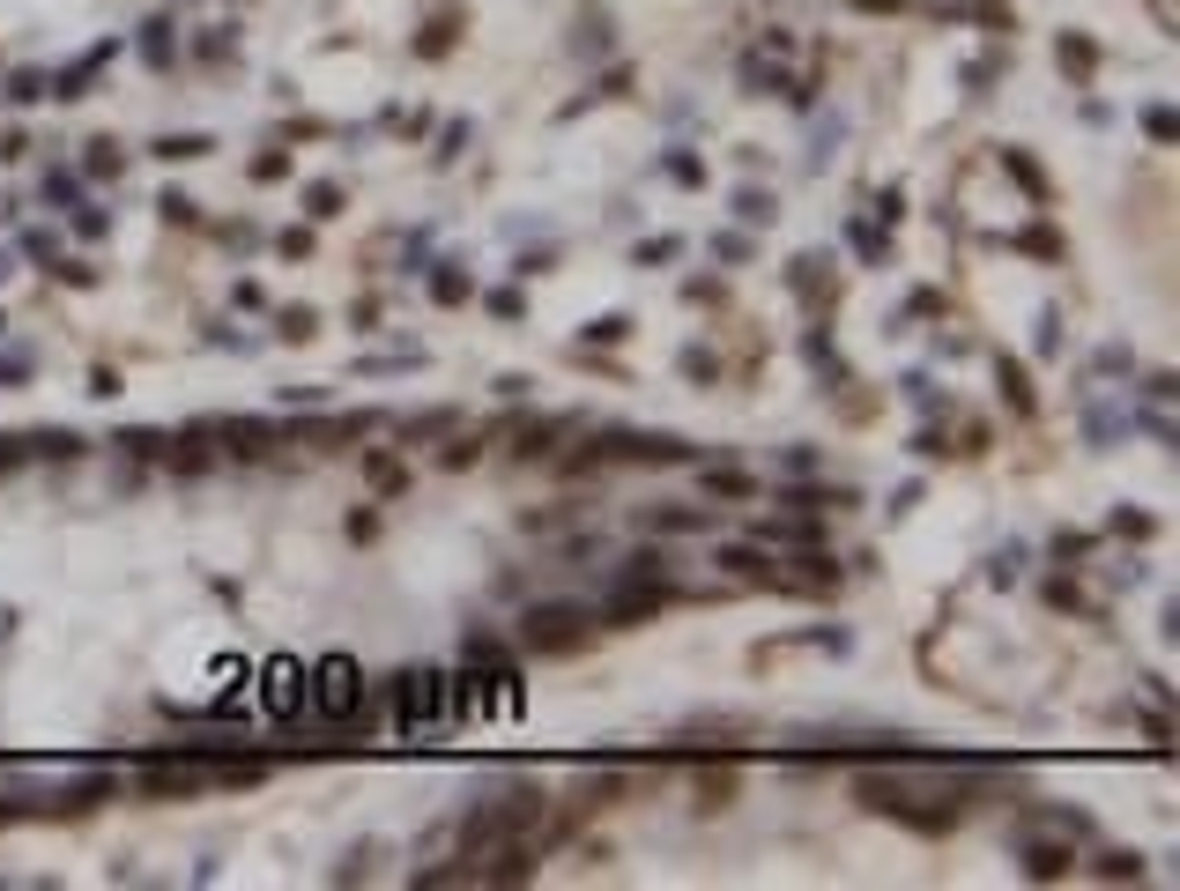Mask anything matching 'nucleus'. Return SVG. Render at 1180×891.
Returning a JSON list of instances; mask_svg holds the SVG:
<instances>
[{
    "mask_svg": "<svg viewBox=\"0 0 1180 891\" xmlns=\"http://www.w3.org/2000/svg\"><path fill=\"white\" fill-rule=\"evenodd\" d=\"M357 698H364V677H357L349 654H327L320 669H305V706H312V714L341 721V714H357Z\"/></svg>",
    "mask_w": 1180,
    "mask_h": 891,
    "instance_id": "nucleus-1",
    "label": "nucleus"
},
{
    "mask_svg": "<svg viewBox=\"0 0 1180 891\" xmlns=\"http://www.w3.org/2000/svg\"><path fill=\"white\" fill-rule=\"evenodd\" d=\"M23 461V438H0V468H15Z\"/></svg>",
    "mask_w": 1180,
    "mask_h": 891,
    "instance_id": "nucleus-7",
    "label": "nucleus"
},
{
    "mask_svg": "<svg viewBox=\"0 0 1180 891\" xmlns=\"http://www.w3.org/2000/svg\"><path fill=\"white\" fill-rule=\"evenodd\" d=\"M483 877H498V884H512V877H527V847H506L498 862H490V869H483Z\"/></svg>",
    "mask_w": 1180,
    "mask_h": 891,
    "instance_id": "nucleus-6",
    "label": "nucleus"
},
{
    "mask_svg": "<svg viewBox=\"0 0 1180 891\" xmlns=\"http://www.w3.org/2000/svg\"><path fill=\"white\" fill-rule=\"evenodd\" d=\"M268 706H275V714L305 706V669H297V661H268Z\"/></svg>",
    "mask_w": 1180,
    "mask_h": 891,
    "instance_id": "nucleus-3",
    "label": "nucleus"
},
{
    "mask_svg": "<svg viewBox=\"0 0 1180 891\" xmlns=\"http://www.w3.org/2000/svg\"><path fill=\"white\" fill-rule=\"evenodd\" d=\"M587 609H572V602H543V609H527V624H520V639L527 646H543V654H572L580 639H587Z\"/></svg>",
    "mask_w": 1180,
    "mask_h": 891,
    "instance_id": "nucleus-2",
    "label": "nucleus"
},
{
    "mask_svg": "<svg viewBox=\"0 0 1180 891\" xmlns=\"http://www.w3.org/2000/svg\"><path fill=\"white\" fill-rule=\"evenodd\" d=\"M1024 869H1032V877H1061V869H1069V847H1047V840H1040V847L1024 854Z\"/></svg>",
    "mask_w": 1180,
    "mask_h": 891,
    "instance_id": "nucleus-4",
    "label": "nucleus"
},
{
    "mask_svg": "<svg viewBox=\"0 0 1180 891\" xmlns=\"http://www.w3.org/2000/svg\"><path fill=\"white\" fill-rule=\"evenodd\" d=\"M646 528H669V535H683V528H706V512H683V506H669V512H646Z\"/></svg>",
    "mask_w": 1180,
    "mask_h": 891,
    "instance_id": "nucleus-5",
    "label": "nucleus"
}]
</instances>
